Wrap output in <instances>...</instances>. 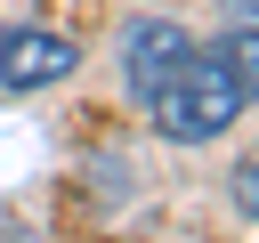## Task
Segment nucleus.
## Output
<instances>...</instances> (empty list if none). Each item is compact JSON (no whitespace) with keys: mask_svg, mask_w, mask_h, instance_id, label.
<instances>
[{"mask_svg":"<svg viewBox=\"0 0 259 243\" xmlns=\"http://www.w3.org/2000/svg\"><path fill=\"white\" fill-rule=\"evenodd\" d=\"M227 8V24H259V0H219Z\"/></svg>","mask_w":259,"mask_h":243,"instance_id":"6","label":"nucleus"},{"mask_svg":"<svg viewBox=\"0 0 259 243\" xmlns=\"http://www.w3.org/2000/svg\"><path fill=\"white\" fill-rule=\"evenodd\" d=\"M73 65H81V49L65 40V32H40V24H16V32H0V89H57V81H73Z\"/></svg>","mask_w":259,"mask_h":243,"instance_id":"2","label":"nucleus"},{"mask_svg":"<svg viewBox=\"0 0 259 243\" xmlns=\"http://www.w3.org/2000/svg\"><path fill=\"white\" fill-rule=\"evenodd\" d=\"M227 186H235V211H243V219H259V154H243Z\"/></svg>","mask_w":259,"mask_h":243,"instance_id":"5","label":"nucleus"},{"mask_svg":"<svg viewBox=\"0 0 259 243\" xmlns=\"http://www.w3.org/2000/svg\"><path fill=\"white\" fill-rule=\"evenodd\" d=\"M219 57L235 65V81H243V97H259V24H227V40H219Z\"/></svg>","mask_w":259,"mask_h":243,"instance_id":"4","label":"nucleus"},{"mask_svg":"<svg viewBox=\"0 0 259 243\" xmlns=\"http://www.w3.org/2000/svg\"><path fill=\"white\" fill-rule=\"evenodd\" d=\"M243 105H251V97H243V81H235V65H227L219 49H186L178 73L146 97V113H154V130H162L170 146H202V138H219Z\"/></svg>","mask_w":259,"mask_h":243,"instance_id":"1","label":"nucleus"},{"mask_svg":"<svg viewBox=\"0 0 259 243\" xmlns=\"http://www.w3.org/2000/svg\"><path fill=\"white\" fill-rule=\"evenodd\" d=\"M186 49H194V40H186L170 16H138V24L121 32V81H130V97L146 105V97L178 73V57H186Z\"/></svg>","mask_w":259,"mask_h":243,"instance_id":"3","label":"nucleus"},{"mask_svg":"<svg viewBox=\"0 0 259 243\" xmlns=\"http://www.w3.org/2000/svg\"><path fill=\"white\" fill-rule=\"evenodd\" d=\"M0 243H32V235H0Z\"/></svg>","mask_w":259,"mask_h":243,"instance_id":"7","label":"nucleus"}]
</instances>
